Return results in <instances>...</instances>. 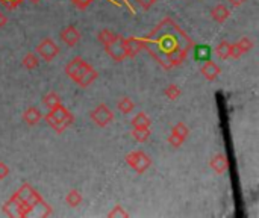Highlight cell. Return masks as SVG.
<instances>
[{"label": "cell", "instance_id": "obj_14", "mask_svg": "<svg viewBox=\"0 0 259 218\" xmlns=\"http://www.w3.org/2000/svg\"><path fill=\"white\" fill-rule=\"evenodd\" d=\"M211 17H212L214 21L223 24V23L231 17V9H229L226 5H223V3H219V5H215V6L211 9Z\"/></svg>", "mask_w": 259, "mask_h": 218}, {"label": "cell", "instance_id": "obj_34", "mask_svg": "<svg viewBox=\"0 0 259 218\" xmlns=\"http://www.w3.org/2000/svg\"><path fill=\"white\" fill-rule=\"evenodd\" d=\"M6 23H8V17L3 12H0V27L6 26Z\"/></svg>", "mask_w": 259, "mask_h": 218}, {"label": "cell", "instance_id": "obj_9", "mask_svg": "<svg viewBox=\"0 0 259 218\" xmlns=\"http://www.w3.org/2000/svg\"><path fill=\"white\" fill-rule=\"evenodd\" d=\"M123 38L120 33L115 36V39H112L111 42H108L105 46V50L106 53L111 56V59L114 62H123L126 59V52H124V47H123Z\"/></svg>", "mask_w": 259, "mask_h": 218}, {"label": "cell", "instance_id": "obj_28", "mask_svg": "<svg viewBox=\"0 0 259 218\" xmlns=\"http://www.w3.org/2000/svg\"><path fill=\"white\" fill-rule=\"evenodd\" d=\"M168 144L171 146V147H175V149H179L184 143H185V140H182V138H179V137H176V135H173V134H170V137H168Z\"/></svg>", "mask_w": 259, "mask_h": 218}, {"label": "cell", "instance_id": "obj_4", "mask_svg": "<svg viewBox=\"0 0 259 218\" xmlns=\"http://www.w3.org/2000/svg\"><path fill=\"white\" fill-rule=\"evenodd\" d=\"M15 196H17L21 202H24L26 205H29L32 209L36 208V206H41V209H44V217H47V215L52 214L50 206L42 200V197H41L29 184H23L21 188L15 193Z\"/></svg>", "mask_w": 259, "mask_h": 218}, {"label": "cell", "instance_id": "obj_5", "mask_svg": "<svg viewBox=\"0 0 259 218\" xmlns=\"http://www.w3.org/2000/svg\"><path fill=\"white\" fill-rule=\"evenodd\" d=\"M126 164L134 170L137 171L138 175H143L146 173L150 167H152V159L147 153H144L143 150H134L131 153L126 155Z\"/></svg>", "mask_w": 259, "mask_h": 218}, {"label": "cell", "instance_id": "obj_15", "mask_svg": "<svg viewBox=\"0 0 259 218\" xmlns=\"http://www.w3.org/2000/svg\"><path fill=\"white\" fill-rule=\"evenodd\" d=\"M42 118V114L41 111L36 108V106H29L24 112H23V121L27 124V126H35L41 121Z\"/></svg>", "mask_w": 259, "mask_h": 218}, {"label": "cell", "instance_id": "obj_26", "mask_svg": "<svg viewBox=\"0 0 259 218\" xmlns=\"http://www.w3.org/2000/svg\"><path fill=\"white\" fill-rule=\"evenodd\" d=\"M237 44L240 46V49L243 50V53H247V52H250V50L253 49V41H252L249 36H241V38L237 41Z\"/></svg>", "mask_w": 259, "mask_h": 218}, {"label": "cell", "instance_id": "obj_11", "mask_svg": "<svg viewBox=\"0 0 259 218\" xmlns=\"http://www.w3.org/2000/svg\"><path fill=\"white\" fill-rule=\"evenodd\" d=\"M200 73H202V76L206 79V80H215L219 76H220V73H222V68H220V65L217 64V62H214V61H211V59H206L205 61V64L200 67Z\"/></svg>", "mask_w": 259, "mask_h": 218}, {"label": "cell", "instance_id": "obj_35", "mask_svg": "<svg viewBox=\"0 0 259 218\" xmlns=\"http://www.w3.org/2000/svg\"><path fill=\"white\" fill-rule=\"evenodd\" d=\"M30 3H38V2H41V0H29Z\"/></svg>", "mask_w": 259, "mask_h": 218}, {"label": "cell", "instance_id": "obj_32", "mask_svg": "<svg viewBox=\"0 0 259 218\" xmlns=\"http://www.w3.org/2000/svg\"><path fill=\"white\" fill-rule=\"evenodd\" d=\"M8 175H9V167L5 162H0V181L8 178Z\"/></svg>", "mask_w": 259, "mask_h": 218}, {"label": "cell", "instance_id": "obj_29", "mask_svg": "<svg viewBox=\"0 0 259 218\" xmlns=\"http://www.w3.org/2000/svg\"><path fill=\"white\" fill-rule=\"evenodd\" d=\"M23 3V0H0V5L2 6H5L6 9H9V11H12V9H15L18 5H21Z\"/></svg>", "mask_w": 259, "mask_h": 218}, {"label": "cell", "instance_id": "obj_18", "mask_svg": "<svg viewBox=\"0 0 259 218\" xmlns=\"http://www.w3.org/2000/svg\"><path fill=\"white\" fill-rule=\"evenodd\" d=\"M21 62H23V67H24L26 70H35V68L39 65V59H38V56H36L33 52L26 53Z\"/></svg>", "mask_w": 259, "mask_h": 218}, {"label": "cell", "instance_id": "obj_31", "mask_svg": "<svg viewBox=\"0 0 259 218\" xmlns=\"http://www.w3.org/2000/svg\"><path fill=\"white\" fill-rule=\"evenodd\" d=\"M137 2V5H140L144 11H149L158 0H135Z\"/></svg>", "mask_w": 259, "mask_h": 218}, {"label": "cell", "instance_id": "obj_22", "mask_svg": "<svg viewBox=\"0 0 259 218\" xmlns=\"http://www.w3.org/2000/svg\"><path fill=\"white\" fill-rule=\"evenodd\" d=\"M42 103H44L49 109H52V108H55V106L61 105V97H59L56 93L50 91V93H47V94L42 97Z\"/></svg>", "mask_w": 259, "mask_h": 218}, {"label": "cell", "instance_id": "obj_25", "mask_svg": "<svg viewBox=\"0 0 259 218\" xmlns=\"http://www.w3.org/2000/svg\"><path fill=\"white\" fill-rule=\"evenodd\" d=\"M117 35H118V33H115V32H112V30H109V29H103V30L99 32L97 38H99V41H100L103 46H106L108 42H111L112 39H115Z\"/></svg>", "mask_w": 259, "mask_h": 218}, {"label": "cell", "instance_id": "obj_19", "mask_svg": "<svg viewBox=\"0 0 259 218\" xmlns=\"http://www.w3.org/2000/svg\"><path fill=\"white\" fill-rule=\"evenodd\" d=\"M135 108V103L132 102V99L129 97H121L117 103V109L121 112V114H131Z\"/></svg>", "mask_w": 259, "mask_h": 218}, {"label": "cell", "instance_id": "obj_16", "mask_svg": "<svg viewBox=\"0 0 259 218\" xmlns=\"http://www.w3.org/2000/svg\"><path fill=\"white\" fill-rule=\"evenodd\" d=\"M131 124H132L135 129H150L152 120L149 118V115H147L146 112H138V114L131 120Z\"/></svg>", "mask_w": 259, "mask_h": 218}, {"label": "cell", "instance_id": "obj_10", "mask_svg": "<svg viewBox=\"0 0 259 218\" xmlns=\"http://www.w3.org/2000/svg\"><path fill=\"white\" fill-rule=\"evenodd\" d=\"M123 47L126 52V58H135L141 50H144V42H143V38L127 36V38H123Z\"/></svg>", "mask_w": 259, "mask_h": 218}, {"label": "cell", "instance_id": "obj_7", "mask_svg": "<svg viewBox=\"0 0 259 218\" xmlns=\"http://www.w3.org/2000/svg\"><path fill=\"white\" fill-rule=\"evenodd\" d=\"M3 212L9 217H27L32 212V208L21 202L15 194L3 205Z\"/></svg>", "mask_w": 259, "mask_h": 218}, {"label": "cell", "instance_id": "obj_21", "mask_svg": "<svg viewBox=\"0 0 259 218\" xmlns=\"http://www.w3.org/2000/svg\"><path fill=\"white\" fill-rule=\"evenodd\" d=\"M229 50H231V42H229V41H222V42L214 49L215 55H217L219 59H222V61H225V59L229 58Z\"/></svg>", "mask_w": 259, "mask_h": 218}, {"label": "cell", "instance_id": "obj_33", "mask_svg": "<svg viewBox=\"0 0 259 218\" xmlns=\"http://www.w3.org/2000/svg\"><path fill=\"white\" fill-rule=\"evenodd\" d=\"M232 6H235V8H238V6H241V5H244L247 0H228Z\"/></svg>", "mask_w": 259, "mask_h": 218}, {"label": "cell", "instance_id": "obj_6", "mask_svg": "<svg viewBox=\"0 0 259 218\" xmlns=\"http://www.w3.org/2000/svg\"><path fill=\"white\" fill-rule=\"evenodd\" d=\"M90 118H91V121L96 124V126H99V127H106V126H109L112 121H114V112L108 108V105H105V103H100V105H97L91 112H90Z\"/></svg>", "mask_w": 259, "mask_h": 218}, {"label": "cell", "instance_id": "obj_17", "mask_svg": "<svg viewBox=\"0 0 259 218\" xmlns=\"http://www.w3.org/2000/svg\"><path fill=\"white\" fill-rule=\"evenodd\" d=\"M65 203L70 208H77L82 203V194L77 190H70L65 196Z\"/></svg>", "mask_w": 259, "mask_h": 218}, {"label": "cell", "instance_id": "obj_8", "mask_svg": "<svg viewBox=\"0 0 259 218\" xmlns=\"http://www.w3.org/2000/svg\"><path fill=\"white\" fill-rule=\"evenodd\" d=\"M36 53L41 56V59H44L46 62H50L59 55V47L52 38H44L38 42Z\"/></svg>", "mask_w": 259, "mask_h": 218}, {"label": "cell", "instance_id": "obj_13", "mask_svg": "<svg viewBox=\"0 0 259 218\" xmlns=\"http://www.w3.org/2000/svg\"><path fill=\"white\" fill-rule=\"evenodd\" d=\"M61 39H62V42H65L67 46L74 47V46L80 41V32H79L73 24H70V26L64 27V29L61 30Z\"/></svg>", "mask_w": 259, "mask_h": 218}, {"label": "cell", "instance_id": "obj_2", "mask_svg": "<svg viewBox=\"0 0 259 218\" xmlns=\"http://www.w3.org/2000/svg\"><path fill=\"white\" fill-rule=\"evenodd\" d=\"M65 74L80 88L90 86L99 76V73L80 56L73 58L65 65Z\"/></svg>", "mask_w": 259, "mask_h": 218}, {"label": "cell", "instance_id": "obj_24", "mask_svg": "<svg viewBox=\"0 0 259 218\" xmlns=\"http://www.w3.org/2000/svg\"><path fill=\"white\" fill-rule=\"evenodd\" d=\"M131 135L134 137L135 141H138V143H146V141L150 138V129H135V127H134V130H132Z\"/></svg>", "mask_w": 259, "mask_h": 218}, {"label": "cell", "instance_id": "obj_23", "mask_svg": "<svg viewBox=\"0 0 259 218\" xmlns=\"http://www.w3.org/2000/svg\"><path fill=\"white\" fill-rule=\"evenodd\" d=\"M171 134L176 135V137H179V138H182V140H187V137H188V134H190V129L187 127L185 123L179 121V123H176V124L173 126Z\"/></svg>", "mask_w": 259, "mask_h": 218}, {"label": "cell", "instance_id": "obj_27", "mask_svg": "<svg viewBox=\"0 0 259 218\" xmlns=\"http://www.w3.org/2000/svg\"><path fill=\"white\" fill-rule=\"evenodd\" d=\"M108 217L109 218H126L129 217V214L120 206V205H117V206H114V209L111 211V212H108Z\"/></svg>", "mask_w": 259, "mask_h": 218}, {"label": "cell", "instance_id": "obj_20", "mask_svg": "<svg viewBox=\"0 0 259 218\" xmlns=\"http://www.w3.org/2000/svg\"><path fill=\"white\" fill-rule=\"evenodd\" d=\"M181 94H182L181 88H179L178 85H175V83H170V85H167V86L164 88V96H165L168 100H171V102L178 100V99L181 97Z\"/></svg>", "mask_w": 259, "mask_h": 218}, {"label": "cell", "instance_id": "obj_30", "mask_svg": "<svg viewBox=\"0 0 259 218\" xmlns=\"http://www.w3.org/2000/svg\"><path fill=\"white\" fill-rule=\"evenodd\" d=\"M70 2H71L77 9H87L94 0H70Z\"/></svg>", "mask_w": 259, "mask_h": 218}, {"label": "cell", "instance_id": "obj_3", "mask_svg": "<svg viewBox=\"0 0 259 218\" xmlns=\"http://www.w3.org/2000/svg\"><path fill=\"white\" fill-rule=\"evenodd\" d=\"M73 114L61 103L55 108H52L49 111V114L46 115V121L47 124L56 132V134H62L65 129H68L73 123Z\"/></svg>", "mask_w": 259, "mask_h": 218}, {"label": "cell", "instance_id": "obj_1", "mask_svg": "<svg viewBox=\"0 0 259 218\" xmlns=\"http://www.w3.org/2000/svg\"><path fill=\"white\" fill-rule=\"evenodd\" d=\"M144 50L164 68L171 70L185 62L194 47L193 38L170 17L164 18L143 38Z\"/></svg>", "mask_w": 259, "mask_h": 218}, {"label": "cell", "instance_id": "obj_12", "mask_svg": "<svg viewBox=\"0 0 259 218\" xmlns=\"http://www.w3.org/2000/svg\"><path fill=\"white\" fill-rule=\"evenodd\" d=\"M209 167H211L217 175H225V173L229 170L231 164H229V159H228V156H226L225 153H217L215 156L211 158Z\"/></svg>", "mask_w": 259, "mask_h": 218}]
</instances>
